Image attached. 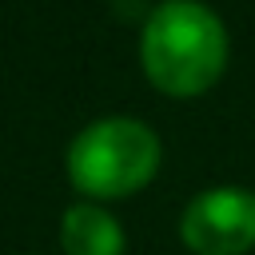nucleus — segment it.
<instances>
[{
  "label": "nucleus",
  "instance_id": "20e7f679",
  "mask_svg": "<svg viewBox=\"0 0 255 255\" xmlns=\"http://www.w3.org/2000/svg\"><path fill=\"white\" fill-rule=\"evenodd\" d=\"M60 243H64V255H124L120 223L96 203H76L64 211Z\"/></svg>",
  "mask_w": 255,
  "mask_h": 255
},
{
  "label": "nucleus",
  "instance_id": "7ed1b4c3",
  "mask_svg": "<svg viewBox=\"0 0 255 255\" xmlns=\"http://www.w3.org/2000/svg\"><path fill=\"white\" fill-rule=\"evenodd\" d=\"M183 243L195 255H243L255 247V191L211 187L183 211Z\"/></svg>",
  "mask_w": 255,
  "mask_h": 255
},
{
  "label": "nucleus",
  "instance_id": "f257e3e1",
  "mask_svg": "<svg viewBox=\"0 0 255 255\" xmlns=\"http://www.w3.org/2000/svg\"><path fill=\"white\" fill-rule=\"evenodd\" d=\"M139 60L159 92L199 96L227 64V32L211 8L195 0H167L143 24Z\"/></svg>",
  "mask_w": 255,
  "mask_h": 255
},
{
  "label": "nucleus",
  "instance_id": "f03ea898",
  "mask_svg": "<svg viewBox=\"0 0 255 255\" xmlns=\"http://www.w3.org/2000/svg\"><path fill=\"white\" fill-rule=\"evenodd\" d=\"M159 167V139L147 124L108 116L88 124L68 147V179L92 199L139 191Z\"/></svg>",
  "mask_w": 255,
  "mask_h": 255
}]
</instances>
